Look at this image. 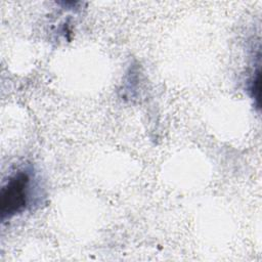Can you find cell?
<instances>
[{"instance_id": "1", "label": "cell", "mask_w": 262, "mask_h": 262, "mask_svg": "<svg viewBox=\"0 0 262 262\" xmlns=\"http://www.w3.org/2000/svg\"><path fill=\"white\" fill-rule=\"evenodd\" d=\"M32 179L28 171H17L3 185L0 194L1 218H11L27 209L31 199Z\"/></svg>"}]
</instances>
